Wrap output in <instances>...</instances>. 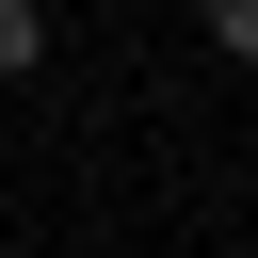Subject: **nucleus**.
Listing matches in <instances>:
<instances>
[{
  "label": "nucleus",
  "mask_w": 258,
  "mask_h": 258,
  "mask_svg": "<svg viewBox=\"0 0 258 258\" xmlns=\"http://www.w3.org/2000/svg\"><path fill=\"white\" fill-rule=\"evenodd\" d=\"M32 48H48V0H0V81H16Z\"/></svg>",
  "instance_id": "1"
},
{
  "label": "nucleus",
  "mask_w": 258,
  "mask_h": 258,
  "mask_svg": "<svg viewBox=\"0 0 258 258\" xmlns=\"http://www.w3.org/2000/svg\"><path fill=\"white\" fill-rule=\"evenodd\" d=\"M210 48H226V64H258V0H210Z\"/></svg>",
  "instance_id": "2"
}]
</instances>
